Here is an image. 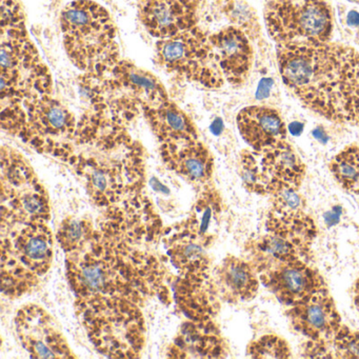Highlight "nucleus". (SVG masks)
<instances>
[{
    "label": "nucleus",
    "mask_w": 359,
    "mask_h": 359,
    "mask_svg": "<svg viewBox=\"0 0 359 359\" xmlns=\"http://www.w3.org/2000/svg\"><path fill=\"white\" fill-rule=\"evenodd\" d=\"M279 73L309 110L359 127V52L339 43L277 45Z\"/></svg>",
    "instance_id": "f257e3e1"
},
{
    "label": "nucleus",
    "mask_w": 359,
    "mask_h": 359,
    "mask_svg": "<svg viewBox=\"0 0 359 359\" xmlns=\"http://www.w3.org/2000/svg\"><path fill=\"white\" fill-rule=\"evenodd\" d=\"M60 22L67 55L81 72L104 77L121 60L116 27L95 1H72L62 10Z\"/></svg>",
    "instance_id": "f03ea898"
},
{
    "label": "nucleus",
    "mask_w": 359,
    "mask_h": 359,
    "mask_svg": "<svg viewBox=\"0 0 359 359\" xmlns=\"http://www.w3.org/2000/svg\"><path fill=\"white\" fill-rule=\"evenodd\" d=\"M1 100L22 102L52 92V75L27 32L18 0H1Z\"/></svg>",
    "instance_id": "7ed1b4c3"
},
{
    "label": "nucleus",
    "mask_w": 359,
    "mask_h": 359,
    "mask_svg": "<svg viewBox=\"0 0 359 359\" xmlns=\"http://www.w3.org/2000/svg\"><path fill=\"white\" fill-rule=\"evenodd\" d=\"M1 226V277L3 287L16 283L18 296L33 287L49 271L53 256V238L46 222Z\"/></svg>",
    "instance_id": "20e7f679"
},
{
    "label": "nucleus",
    "mask_w": 359,
    "mask_h": 359,
    "mask_svg": "<svg viewBox=\"0 0 359 359\" xmlns=\"http://www.w3.org/2000/svg\"><path fill=\"white\" fill-rule=\"evenodd\" d=\"M154 60L169 74L208 89H218L226 81L209 35L197 26L169 39H158Z\"/></svg>",
    "instance_id": "39448f33"
},
{
    "label": "nucleus",
    "mask_w": 359,
    "mask_h": 359,
    "mask_svg": "<svg viewBox=\"0 0 359 359\" xmlns=\"http://www.w3.org/2000/svg\"><path fill=\"white\" fill-rule=\"evenodd\" d=\"M264 22L276 45L329 43L333 33L327 0H266Z\"/></svg>",
    "instance_id": "423d86ee"
},
{
    "label": "nucleus",
    "mask_w": 359,
    "mask_h": 359,
    "mask_svg": "<svg viewBox=\"0 0 359 359\" xmlns=\"http://www.w3.org/2000/svg\"><path fill=\"white\" fill-rule=\"evenodd\" d=\"M1 222L33 224L50 218L49 197L26 159L15 151L3 148Z\"/></svg>",
    "instance_id": "0eeeda50"
},
{
    "label": "nucleus",
    "mask_w": 359,
    "mask_h": 359,
    "mask_svg": "<svg viewBox=\"0 0 359 359\" xmlns=\"http://www.w3.org/2000/svg\"><path fill=\"white\" fill-rule=\"evenodd\" d=\"M68 276L75 293L89 306L121 299L115 294L130 287L123 283V271L127 270L123 260L112 255L102 245H91V250L70 253ZM126 296V295H123Z\"/></svg>",
    "instance_id": "6e6552de"
},
{
    "label": "nucleus",
    "mask_w": 359,
    "mask_h": 359,
    "mask_svg": "<svg viewBox=\"0 0 359 359\" xmlns=\"http://www.w3.org/2000/svg\"><path fill=\"white\" fill-rule=\"evenodd\" d=\"M22 104L26 108V125L20 135L26 136L34 146L43 147V151H49L48 147L51 144L54 152L58 144L64 152L65 142L76 136L75 115L50 94L28 98Z\"/></svg>",
    "instance_id": "1a4fd4ad"
},
{
    "label": "nucleus",
    "mask_w": 359,
    "mask_h": 359,
    "mask_svg": "<svg viewBox=\"0 0 359 359\" xmlns=\"http://www.w3.org/2000/svg\"><path fill=\"white\" fill-rule=\"evenodd\" d=\"M16 331L27 352L35 358H74L68 341L51 315L34 304L24 306L15 318Z\"/></svg>",
    "instance_id": "9d476101"
},
{
    "label": "nucleus",
    "mask_w": 359,
    "mask_h": 359,
    "mask_svg": "<svg viewBox=\"0 0 359 359\" xmlns=\"http://www.w3.org/2000/svg\"><path fill=\"white\" fill-rule=\"evenodd\" d=\"M259 278L279 302L287 306H296L314 294L327 290L323 276L306 260L273 264L260 271Z\"/></svg>",
    "instance_id": "9b49d317"
},
{
    "label": "nucleus",
    "mask_w": 359,
    "mask_h": 359,
    "mask_svg": "<svg viewBox=\"0 0 359 359\" xmlns=\"http://www.w3.org/2000/svg\"><path fill=\"white\" fill-rule=\"evenodd\" d=\"M295 331L311 341L331 342L341 327V317L327 290L318 292L287 311Z\"/></svg>",
    "instance_id": "f8f14e48"
},
{
    "label": "nucleus",
    "mask_w": 359,
    "mask_h": 359,
    "mask_svg": "<svg viewBox=\"0 0 359 359\" xmlns=\"http://www.w3.org/2000/svg\"><path fill=\"white\" fill-rule=\"evenodd\" d=\"M201 0H142L140 22L149 34L165 39L196 27Z\"/></svg>",
    "instance_id": "ddd939ff"
},
{
    "label": "nucleus",
    "mask_w": 359,
    "mask_h": 359,
    "mask_svg": "<svg viewBox=\"0 0 359 359\" xmlns=\"http://www.w3.org/2000/svg\"><path fill=\"white\" fill-rule=\"evenodd\" d=\"M209 41L224 79L233 86L243 85L254 62L249 36L241 29L230 26L209 35Z\"/></svg>",
    "instance_id": "4468645a"
},
{
    "label": "nucleus",
    "mask_w": 359,
    "mask_h": 359,
    "mask_svg": "<svg viewBox=\"0 0 359 359\" xmlns=\"http://www.w3.org/2000/svg\"><path fill=\"white\" fill-rule=\"evenodd\" d=\"M255 153L266 194H273L283 188L299 189L306 176V165L285 140Z\"/></svg>",
    "instance_id": "2eb2a0df"
},
{
    "label": "nucleus",
    "mask_w": 359,
    "mask_h": 359,
    "mask_svg": "<svg viewBox=\"0 0 359 359\" xmlns=\"http://www.w3.org/2000/svg\"><path fill=\"white\" fill-rule=\"evenodd\" d=\"M237 127L243 140L255 152L272 148L287 138V128L274 109L251 106L237 115Z\"/></svg>",
    "instance_id": "dca6fc26"
},
{
    "label": "nucleus",
    "mask_w": 359,
    "mask_h": 359,
    "mask_svg": "<svg viewBox=\"0 0 359 359\" xmlns=\"http://www.w3.org/2000/svg\"><path fill=\"white\" fill-rule=\"evenodd\" d=\"M163 163L191 184L205 186L213 175L211 152L198 140L178 144H161Z\"/></svg>",
    "instance_id": "f3484780"
},
{
    "label": "nucleus",
    "mask_w": 359,
    "mask_h": 359,
    "mask_svg": "<svg viewBox=\"0 0 359 359\" xmlns=\"http://www.w3.org/2000/svg\"><path fill=\"white\" fill-rule=\"evenodd\" d=\"M110 74V85L133 96L140 106H156L170 100L167 90L158 77L131 62L119 60Z\"/></svg>",
    "instance_id": "a211bd4d"
},
{
    "label": "nucleus",
    "mask_w": 359,
    "mask_h": 359,
    "mask_svg": "<svg viewBox=\"0 0 359 359\" xmlns=\"http://www.w3.org/2000/svg\"><path fill=\"white\" fill-rule=\"evenodd\" d=\"M142 109L161 144H178L198 140L193 121L171 100L156 106H142Z\"/></svg>",
    "instance_id": "6ab92c4d"
},
{
    "label": "nucleus",
    "mask_w": 359,
    "mask_h": 359,
    "mask_svg": "<svg viewBox=\"0 0 359 359\" xmlns=\"http://www.w3.org/2000/svg\"><path fill=\"white\" fill-rule=\"evenodd\" d=\"M257 271L254 266L235 256L224 258L216 272L220 296L231 304L250 302L258 292Z\"/></svg>",
    "instance_id": "aec40b11"
},
{
    "label": "nucleus",
    "mask_w": 359,
    "mask_h": 359,
    "mask_svg": "<svg viewBox=\"0 0 359 359\" xmlns=\"http://www.w3.org/2000/svg\"><path fill=\"white\" fill-rule=\"evenodd\" d=\"M254 268L258 273L273 264L293 260H308L311 245L280 233L270 232L260 237L253 245Z\"/></svg>",
    "instance_id": "412c9836"
},
{
    "label": "nucleus",
    "mask_w": 359,
    "mask_h": 359,
    "mask_svg": "<svg viewBox=\"0 0 359 359\" xmlns=\"http://www.w3.org/2000/svg\"><path fill=\"white\" fill-rule=\"evenodd\" d=\"M330 170L342 189L359 194V146H350L338 153L332 159Z\"/></svg>",
    "instance_id": "4be33fe9"
},
{
    "label": "nucleus",
    "mask_w": 359,
    "mask_h": 359,
    "mask_svg": "<svg viewBox=\"0 0 359 359\" xmlns=\"http://www.w3.org/2000/svg\"><path fill=\"white\" fill-rule=\"evenodd\" d=\"M93 236L91 224L87 220L67 218L57 233L60 245L67 253H73L83 249Z\"/></svg>",
    "instance_id": "5701e85b"
},
{
    "label": "nucleus",
    "mask_w": 359,
    "mask_h": 359,
    "mask_svg": "<svg viewBox=\"0 0 359 359\" xmlns=\"http://www.w3.org/2000/svg\"><path fill=\"white\" fill-rule=\"evenodd\" d=\"M248 355L252 358H290L289 344L276 335H264L249 344Z\"/></svg>",
    "instance_id": "b1692460"
},
{
    "label": "nucleus",
    "mask_w": 359,
    "mask_h": 359,
    "mask_svg": "<svg viewBox=\"0 0 359 359\" xmlns=\"http://www.w3.org/2000/svg\"><path fill=\"white\" fill-rule=\"evenodd\" d=\"M241 177L243 186L249 192L258 195L266 194L260 171L257 154L254 151H243L241 155Z\"/></svg>",
    "instance_id": "393cba45"
},
{
    "label": "nucleus",
    "mask_w": 359,
    "mask_h": 359,
    "mask_svg": "<svg viewBox=\"0 0 359 359\" xmlns=\"http://www.w3.org/2000/svg\"><path fill=\"white\" fill-rule=\"evenodd\" d=\"M224 12L235 27L241 29L248 36L257 32L258 20L253 10L243 0H226Z\"/></svg>",
    "instance_id": "a878e982"
},
{
    "label": "nucleus",
    "mask_w": 359,
    "mask_h": 359,
    "mask_svg": "<svg viewBox=\"0 0 359 359\" xmlns=\"http://www.w3.org/2000/svg\"><path fill=\"white\" fill-rule=\"evenodd\" d=\"M299 189L283 188L273 193V207L271 212L278 215H294L306 209V201L298 192Z\"/></svg>",
    "instance_id": "bb28decb"
},
{
    "label": "nucleus",
    "mask_w": 359,
    "mask_h": 359,
    "mask_svg": "<svg viewBox=\"0 0 359 359\" xmlns=\"http://www.w3.org/2000/svg\"><path fill=\"white\" fill-rule=\"evenodd\" d=\"M332 348L337 358H359V332L341 325L332 340Z\"/></svg>",
    "instance_id": "cd10ccee"
},
{
    "label": "nucleus",
    "mask_w": 359,
    "mask_h": 359,
    "mask_svg": "<svg viewBox=\"0 0 359 359\" xmlns=\"http://www.w3.org/2000/svg\"><path fill=\"white\" fill-rule=\"evenodd\" d=\"M177 266L187 270H196L197 266L201 270L205 269V260L203 257V248L196 243H180L174 252Z\"/></svg>",
    "instance_id": "c85d7f7f"
},
{
    "label": "nucleus",
    "mask_w": 359,
    "mask_h": 359,
    "mask_svg": "<svg viewBox=\"0 0 359 359\" xmlns=\"http://www.w3.org/2000/svg\"><path fill=\"white\" fill-rule=\"evenodd\" d=\"M302 129H304V126L299 123H294L290 126V132L295 136L299 135L302 133Z\"/></svg>",
    "instance_id": "c756f323"
},
{
    "label": "nucleus",
    "mask_w": 359,
    "mask_h": 359,
    "mask_svg": "<svg viewBox=\"0 0 359 359\" xmlns=\"http://www.w3.org/2000/svg\"><path fill=\"white\" fill-rule=\"evenodd\" d=\"M348 25L350 26H359V14L356 12H351L348 14Z\"/></svg>",
    "instance_id": "7c9ffc66"
},
{
    "label": "nucleus",
    "mask_w": 359,
    "mask_h": 359,
    "mask_svg": "<svg viewBox=\"0 0 359 359\" xmlns=\"http://www.w3.org/2000/svg\"><path fill=\"white\" fill-rule=\"evenodd\" d=\"M354 302L359 311V278L357 279L356 285H355L354 287Z\"/></svg>",
    "instance_id": "2f4dec72"
},
{
    "label": "nucleus",
    "mask_w": 359,
    "mask_h": 359,
    "mask_svg": "<svg viewBox=\"0 0 359 359\" xmlns=\"http://www.w3.org/2000/svg\"><path fill=\"white\" fill-rule=\"evenodd\" d=\"M215 1H219V3H224L226 0H215Z\"/></svg>",
    "instance_id": "473e14b6"
}]
</instances>
